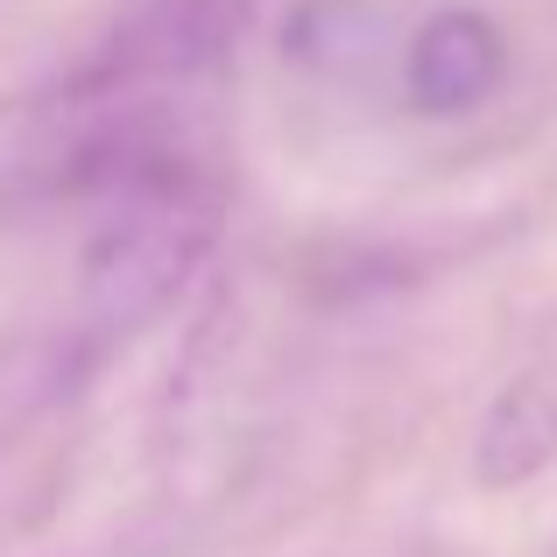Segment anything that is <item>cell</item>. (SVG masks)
<instances>
[{
	"mask_svg": "<svg viewBox=\"0 0 557 557\" xmlns=\"http://www.w3.org/2000/svg\"><path fill=\"white\" fill-rule=\"evenodd\" d=\"M255 28V0H135L64 71L57 99H163L233 64Z\"/></svg>",
	"mask_w": 557,
	"mask_h": 557,
	"instance_id": "6da1fadb",
	"label": "cell"
},
{
	"mask_svg": "<svg viewBox=\"0 0 557 557\" xmlns=\"http://www.w3.org/2000/svg\"><path fill=\"white\" fill-rule=\"evenodd\" d=\"M508 78V36L494 14L480 8H437L431 22L409 36L403 57V92L431 121H459V113L487 107Z\"/></svg>",
	"mask_w": 557,
	"mask_h": 557,
	"instance_id": "7a4b0ae2",
	"label": "cell"
},
{
	"mask_svg": "<svg viewBox=\"0 0 557 557\" xmlns=\"http://www.w3.org/2000/svg\"><path fill=\"white\" fill-rule=\"evenodd\" d=\"M550 459H557V388L544 374H522V381H508L487 403V417H480L473 480L494 487V494H508V487H530Z\"/></svg>",
	"mask_w": 557,
	"mask_h": 557,
	"instance_id": "3957f363",
	"label": "cell"
}]
</instances>
